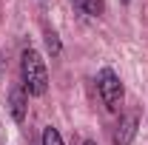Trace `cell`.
Returning a JSON list of instances; mask_svg holds the SVG:
<instances>
[{"label": "cell", "instance_id": "6", "mask_svg": "<svg viewBox=\"0 0 148 145\" xmlns=\"http://www.w3.org/2000/svg\"><path fill=\"white\" fill-rule=\"evenodd\" d=\"M43 145H63V140H60V134H57V128H46L43 131Z\"/></svg>", "mask_w": 148, "mask_h": 145}, {"label": "cell", "instance_id": "8", "mask_svg": "<svg viewBox=\"0 0 148 145\" xmlns=\"http://www.w3.org/2000/svg\"><path fill=\"white\" fill-rule=\"evenodd\" d=\"M86 145H94V142H86Z\"/></svg>", "mask_w": 148, "mask_h": 145}, {"label": "cell", "instance_id": "7", "mask_svg": "<svg viewBox=\"0 0 148 145\" xmlns=\"http://www.w3.org/2000/svg\"><path fill=\"white\" fill-rule=\"evenodd\" d=\"M46 40H49V49H51V51L57 54V51H60V43H57V37H54V34H49Z\"/></svg>", "mask_w": 148, "mask_h": 145}, {"label": "cell", "instance_id": "1", "mask_svg": "<svg viewBox=\"0 0 148 145\" xmlns=\"http://www.w3.org/2000/svg\"><path fill=\"white\" fill-rule=\"evenodd\" d=\"M23 88L29 91V94H46L49 88V71H46V63H43V57L37 54L34 49H26L23 51Z\"/></svg>", "mask_w": 148, "mask_h": 145}, {"label": "cell", "instance_id": "4", "mask_svg": "<svg viewBox=\"0 0 148 145\" xmlns=\"http://www.w3.org/2000/svg\"><path fill=\"white\" fill-rule=\"evenodd\" d=\"M9 103H12V117L20 122V120L26 117V88H17V85H14L12 94H9Z\"/></svg>", "mask_w": 148, "mask_h": 145}, {"label": "cell", "instance_id": "5", "mask_svg": "<svg viewBox=\"0 0 148 145\" xmlns=\"http://www.w3.org/2000/svg\"><path fill=\"white\" fill-rule=\"evenodd\" d=\"M74 6H77V12H83V14H103V0H74Z\"/></svg>", "mask_w": 148, "mask_h": 145}, {"label": "cell", "instance_id": "3", "mask_svg": "<svg viewBox=\"0 0 148 145\" xmlns=\"http://www.w3.org/2000/svg\"><path fill=\"white\" fill-rule=\"evenodd\" d=\"M134 134H137V117H134V114H125V117H120V122H117V131H114V145H131Z\"/></svg>", "mask_w": 148, "mask_h": 145}, {"label": "cell", "instance_id": "2", "mask_svg": "<svg viewBox=\"0 0 148 145\" xmlns=\"http://www.w3.org/2000/svg\"><path fill=\"white\" fill-rule=\"evenodd\" d=\"M97 88H100V97H103V103H106L108 111L120 108V103H123V83H120V77L111 68H103L97 74Z\"/></svg>", "mask_w": 148, "mask_h": 145}]
</instances>
